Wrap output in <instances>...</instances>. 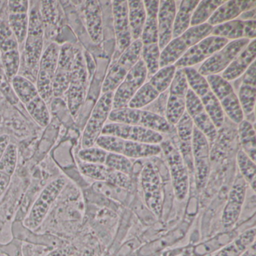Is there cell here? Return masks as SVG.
Instances as JSON below:
<instances>
[{
	"label": "cell",
	"mask_w": 256,
	"mask_h": 256,
	"mask_svg": "<svg viewBox=\"0 0 256 256\" xmlns=\"http://www.w3.org/2000/svg\"><path fill=\"white\" fill-rule=\"evenodd\" d=\"M160 1H144L146 10V22L142 31L140 41L142 43V58L148 70L150 79L160 70V50L158 47V14Z\"/></svg>",
	"instance_id": "6da1fadb"
},
{
	"label": "cell",
	"mask_w": 256,
	"mask_h": 256,
	"mask_svg": "<svg viewBox=\"0 0 256 256\" xmlns=\"http://www.w3.org/2000/svg\"><path fill=\"white\" fill-rule=\"evenodd\" d=\"M108 120L112 122L138 126L156 132L160 134H168L173 131V126L170 125L164 116L143 109H115L110 112Z\"/></svg>",
	"instance_id": "7a4b0ae2"
},
{
	"label": "cell",
	"mask_w": 256,
	"mask_h": 256,
	"mask_svg": "<svg viewBox=\"0 0 256 256\" xmlns=\"http://www.w3.org/2000/svg\"><path fill=\"white\" fill-rule=\"evenodd\" d=\"M188 86L197 96L209 115L217 130L222 126L224 122V114L215 94L212 92L206 78L198 72L193 67L182 68Z\"/></svg>",
	"instance_id": "3957f363"
},
{
	"label": "cell",
	"mask_w": 256,
	"mask_h": 256,
	"mask_svg": "<svg viewBox=\"0 0 256 256\" xmlns=\"http://www.w3.org/2000/svg\"><path fill=\"white\" fill-rule=\"evenodd\" d=\"M212 28L208 23L191 26L182 35L172 40L160 54V68L174 65L188 49L210 36Z\"/></svg>",
	"instance_id": "277c9868"
},
{
	"label": "cell",
	"mask_w": 256,
	"mask_h": 256,
	"mask_svg": "<svg viewBox=\"0 0 256 256\" xmlns=\"http://www.w3.org/2000/svg\"><path fill=\"white\" fill-rule=\"evenodd\" d=\"M160 145L170 172L175 196L178 200H184L190 191L188 168L179 150L170 140H164Z\"/></svg>",
	"instance_id": "5b68a950"
},
{
	"label": "cell",
	"mask_w": 256,
	"mask_h": 256,
	"mask_svg": "<svg viewBox=\"0 0 256 256\" xmlns=\"http://www.w3.org/2000/svg\"><path fill=\"white\" fill-rule=\"evenodd\" d=\"M144 202L156 216H162L164 203L162 181L158 168L149 162L144 166L139 176Z\"/></svg>",
	"instance_id": "8992f818"
},
{
	"label": "cell",
	"mask_w": 256,
	"mask_h": 256,
	"mask_svg": "<svg viewBox=\"0 0 256 256\" xmlns=\"http://www.w3.org/2000/svg\"><path fill=\"white\" fill-rule=\"evenodd\" d=\"M176 70L174 65L160 68L136 92L128 103V108L142 109L156 100L160 94L166 92L170 88Z\"/></svg>",
	"instance_id": "52a82bcc"
},
{
	"label": "cell",
	"mask_w": 256,
	"mask_h": 256,
	"mask_svg": "<svg viewBox=\"0 0 256 256\" xmlns=\"http://www.w3.org/2000/svg\"><path fill=\"white\" fill-rule=\"evenodd\" d=\"M96 144L108 152L120 154L128 158H150L162 152L160 144L138 143L110 136H100Z\"/></svg>",
	"instance_id": "ba28073f"
},
{
	"label": "cell",
	"mask_w": 256,
	"mask_h": 256,
	"mask_svg": "<svg viewBox=\"0 0 256 256\" xmlns=\"http://www.w3.org/2000/svg\"><path fill=\"white\" fill-rule=\"evenodd\" d=\"M66 184V180L65 178H58L46 186L24 221V224L26 228L34 230L41 226L50 206L56 200Z\"/></svg>",
	"instance_id": "9c48e42d"
},
{
	"label": "cell",
	"mask_w": 256,
	"mask_h": 256,
	"mask_svg": "<svg viewBox=\"0 0 256 256\" xmlns=\"http://www.w3.org/2000/svg\"><path fill=\"white\" fill-rule=\"evenodd\" d=\"M142 43L140 40L133 41L128 48L121 54L116 64L110 68L103 82L102 92H114L130 70L140 59Z\"/></svg>",
	"instance_id": "30bf717a"
},
{
	"label": "cell",
	"mask_w": 256,
	"mask_h": 256,
	"mask_svg": "<svg viewBox=\"0 0 256 256\" xmlns=\"http://www.w3.org/2000/svg\"><path fill=\"white\" fill-rule=\"evenodd\" d=\"M205 78L218 100L224 114L238 125L242 122L244 120V112L240 104L238 95L230 82L223 79L220 74Z\"/></svg>",
	"instance_id": "8fae6325"
},
{
	"label": "cell",
	"mask_w": 256,
	"mask_h": 256,
	"mask_svg": "<svg viewBox=\"0 0 256 256\" xmlns=\"http://www.w3.org/2000/svg\"><path fill=\"white\" fill-rule=\"evenodd\" d=\"M113 96V92H106L97 102L84 130L82 148L94 146L97 139L101 136L103 127L112 110Z\"/></svg>",
	"instance_id": "7c38bea8"
},
{
	"label": "cell",
	"mask_w": 256,
	"mask_h": 256,
	"mask_svg": "<svg viewBox=\"0 0 256 256\" xmlns=\"http://www.w3.org/2000/svg\"><path fill=\"white\" fill-rule=\"evenodd\" d=\"M60 48L56 43H52L42 53L40 59L37 77L38 96L48 103L53 96V82L58 70Z\"/></svg>",
	"instance_id": "4fadbf2b"
},
{
	"label": "cell",
	"mask_w": 256,
	"mask_h": 256,
	"mask_svg": "<svg viewBox=\"0 0 256 256\" xmlns=\"http://www.w3.org/2000/svg\"><path fill=\"white\" fill-rule=\"evenodd\" d=\"M148 79V70L142 58L130 70L114 92L112 110L128 107V103Z\"/></svg>",
	"instance_id": "5bb4252c"
},
{
	"label": "cell",
	"mask_w": 256,
	"mask_h": 256,
	"mask_svg": "<svg viewBox=\"0 0 256 256\" xmlns=\"http://www.w3.org/2000/svg\"><path fill=\"white\" fill-rule=\"evenodd\" d=\"M188 82L182 68H178L169 88V96L166 106V119L175 126L186 112V101Z\"/></svg>",
	"instance_id": "9a60e30c"
},
{
	"label": "cell",
	"mask_w": 256,
	"mask_h": 256,
	"mask_svg": "<svg viewBox=\"0 0 256 256\" xmlns=\"http://www.w3.org/2000/svg\"><path fill=\"white\" fill-rule=\"evenodd\" d=\"M251 40L247 38L234 40L228 43L216 53L208 58L197 70L204 77L223 72L232 61L248 46Z\"/></svg>",
	"instance_id": "2e32d148"
},
{
	"label": "cell",
	"mask_w": 256,
	"mask_h": 256,
	"mask_svg": "<svg viewBox=\"0 0 256 256\" xmlns=\"http://www.w3.org/2000/svg\"><path fill=\"white\" fill-rule=\"evenodd\" d=\"M228 42L226 38L209 36L188 49L174 65L178 70L202 64Z\"/></svg>",
	"instance_id": "e0dca14e"
},
{
	"label": "cell",
	"mask_w": 256,
	"mask_h": 256,
	"mask_svg": "<svg viewBox=\"0 0 256 256\" xmlns=\"http://www.w3.org/2000/svg\"><path fill=\"white\" fill-rule=\"evenodd\" d=\"M101 134L150 144H160L164 140L162 134L138 126L118 122L106 124Z\"/></svg>",
	"instance_id": "ac0fdd59"
},
{
	"label": "cell",
	"mask_w": 256,
	"mask_h": 256,
	"mask_svg": "<svg viewBox=\"0 0 256 256\" xmlns=\"http://www.w3.org/2000/svg\"><path fill=\"white\" fill-rule=\"evenodd\" d=\"M192 158L196 186L202 190L208 182L210 170V144L204 134L194 126L192 134Z\"/></svg>",
	"instance_id": "d6986e66"
},
{
	"label": "cell",
	"mask_w": 256,
	"mask_h": 256,
	"mask_svg": "<svg viewBox=\"0 0 256 256\" xmlns=\"http://www.w3.org/2000/svg\"><path fill=\"white\" fill-rule=\"evenodd\" d=\"M43 22L40 13L34 8L29 17V28L25 43L24 58L26 65L30 68H35L40 62L42 55Z\"/></svg>",
	"instance_id": "ffe728a7"
},
{
	"label": "cell",
	"mask_w": 256,
	"mask_h": 256,
	"mask_svg": "<svg viewBox=\"0 0 256 256\" xmlns=\"http://www.w3.org/2000/svg\"><path fill=\"white\" fill-rule=\"evenodd\" d=\"M186 112L191 118L194 126L204 134L208 142H214L217 137V128L200 100L190 88L187 91Z\"/></svg>",
	"instance_id": "44dd1931"
},
{
	"label": "cell",
	"mask_w": 256,
	"mask_h": 256,
	"mask_svg": "<svg viewBox=\"0 0 256 256\" xmlns=\"http://www.w3.org/2000/svg\"><path fill=\"white\" fill-rule=\"evenodd\" d=\"M246 188L247 184L242 176L238 178L232 185L222 215V223L224 229L232 228L238 222L245 200Z\"/></svg>",
	"instance_id": "7402d4cb"
},
{
	"label": "cell",
	"mask_w": 256,
	"mask_h": 256,
	"mask_svg": "<svg viewBox=\"0 0 256 256\" xmlns=\"http://www.w3.org/2000/svg\"><path fill=\"white\" fill-rule=\"evenodd\" d=\"M112 4L116 48L120 54H122L132 42L128 22V2L116 0Z\"/></svg>",
	"instance_id": "603a6c76"
},
{
	"label": "cell",
	"mask_w": 256,
	"mask_h": 256,
	"mask_svg": "<svg viewBox=\"0 0 256 256\" xmlns=\"http://www.w3.org/2000/svg\"><path fill=\"white\" fill-rule=\"evenodd\" d=\"M210 35L221 37L228 41H234L242 38L256 40V20H242L234 19L214 26Z\"/></svg>",
	"instance_id": "cb8c5ba5"
},
{
	"label": "cell",
	"mask_w": 256,
	"mask_h": 256,
	"mask_svg": "<svg viewBox=\"0 0 256 256\" xmlns=\"http://www.w3.org/2000/svg\"><path fill=\"white\" fill-rule=\"evenodd\" d=\"M176 12V4L174 0L160 1L158 20V47L162 50L172 40L174 22Z\"/></svg>",
	"instance_id": "d4e9b609"
},
{
	"label": "cell",
	"mask_w": 256,
	"mask_h": 256,
	"mask_svg": "<svg viewBox=\"0 0 256 256\" xmlns=\"http://www.w3.org/2000/svg\"><path fill=\"white\" fill-rule=\"evenodd\" d=\"M176 127L180 152L190 174H194L192 158V134L194 124L186 112L184 114Z\"/></svg>",
	"instance_id": "484cf974"
},
{
	"label": "cell",
	"mask_w": 256,
	"mask_h": 256,
	"mask_svg": "<svg viewBox=\"0 0 256 256\" xmlns=\"http://www.w3.org/2000/svg\"><path fill=\"white\" fill-rule=\"evenodd\" d=\"M238 97L244 116L253 114L256 98V62H253L242 74Z\"/></svg>",
	"instance_id": "4316f807"
},
{
	"label": "cell",
	"mask_w": 256,
	"mask_h": 256,
	"mask_svg": "<svg viewBox=\"0 0 256 256\" xmlns=\"http://www.w3.org/2000/svg\"><path fill=\"white\" fill-rule=\"evenodd\" d=\"M256 1H226L208 20L212 26L234 20L242 13L256 8Z\"/></svg>",
	"instance_id": "83f0119b"
},
{
	"label": "cell",
	"mask_w": 256,
	"mask_h": 256,
	"mask_svg": "<svg viewBox=\"0 0 256 256\" xmlns=\"http://www.w3.org/2000/svg\"><path fill=\"white\" fill-rule=\"evenodd\" d=\"M256 56V40H253L222 72L221 77L229 82L236 80L242 76L251 64L254 62Z\"/></svg>",
	"instance_id": "f1b7e54d"
},
{
	"label": "cell",
	"mask_w": 256,
	"mask_h": 256,
	"mask_svg": "<svg viewBox=\"0 0 256 256\" xmlns=\"http://www.w3.org/2000/svg\"><path fill=\"white\" fill-rule=\"evenodd\" d=\"M84 10L86 30L91 40L98 44L102 40V20L101 8L97 1H88Z\"/></svg>",
	"instance_id": "f546056e"
},
{
	"label": "cell",
	"mask_w": 256,
	"mask_h": 256,
	"mask_svg": "<svg viewBox=\"0 0 256 256\" xmlns=\"http://www.w3.org/2000/svg\"><path fill=\"white\" fill-rule=\"evenodd\" d=\"M256 240V228L248 229L222 247L212 256H241Z\"/></svg>",
	"instance_id": "4dcf8cb0"
},
{
	"label": "cell",
	"mask_w": 256,
	"mask_h": 256,
	"mask_svg": "<svg viewBox=\"0 0 256 256\" xmlns=\"http://www.w3.org/2000/svg\"><path fill=\"white\" fill-rule=\"evenodd\" d=\"M128 2V17L130 22L132 40H140L144 26L146 22V10L144 1H127Z\"/></svg>",
	"instance_id": "1f68e13d"
},
{
	"label": "cell",
	"mask_w": 256,
	"mask_h": 256,
	"mask_svg": "<svg viewBox=\"0 0 256 256\" xmlns=\"http://www.w3.org/2000/svg\"><path fill=\"white\" fill-rule=\"evenodd\" d=\"M198 2V0L181 1L174 22L172 40L178 38L190 28L192 16Z\"/></svg>",
	"instance_id": "d6a6232c"
},
{
	"label": "cell",
	"mask_w": 256,
	"mask_h": 256,
	"mask_svg": "<svg viewBox=\"0 0 256 256\" xmlns=\"http://www.w3.org/2000/svg\"><path fill=\"white\" fill-rule=\"evenodd\" d=\"M238 133L242 150L256 162V131L252 124L247 120H244L238 124Z\"/></svg>",
	"instance_id": "836d02e7"
},
{
	"label": "cell",
	"mask_w": 256,
	"mask_h": 256,
	"mask_svg": "<svg viewBox=\"0 0 256 256\" xmlns=\"http://www.w3.org/2000/svg\"><path fill=\"white\" fill-rule=\"evenodd\" d=\"M10 82L14 95L24 104H28L38 96L36 86L23 76H16Z\"/></svg>",
	"instance_id": "e575fe53"
},
{
	"label": "cell",
	"mask_w": 256,
	"mask_h": 256,
	"mask_svg": "<svg viewBox=\"0 0 256 256\" xmlns=\"http://www.w3.org/2000/svg\"><path fill=\"white\" fill-rule=\"evenodd\" d=\"M224 2L226 1H220V0L199 1L192 16L190 28L208 23V20L210 18L216 10Z\"/></svg>",
	"instance_id": "d590c367"
},
{
	"label": "cell",
	"mask_w": 256,
	"mask_h": 256,
	"mask_svg": "<svg viewBox=\"0 0 256 256\" xmlns=\"http://www.w3.org/2000/svg\"><path fill=\"white\" fill-rule=\"evenodd\" d=\"M26 106V110L31 118L40 126L46 127L50 122V116L47 103L40 96L31 100Z\"/></svg>",
	"instance_id": "8d00e7d4"
},
{
	"label": "cell",
	"mask_w": 256,
	"mask_h": 256,
	"mask_svg": "<svg viewBox=\"0 0 256 256\" xmlns=\"http://www.w3.org/2000/svg\"><path fill=\"white\" fill-rule=\"evenodd\" d=\"M238 168L242 179L247 185H250L253 191H256V162L252 160L242 150L236 155Z\"/></svg>",
	"instance_id": "74e56055"
},
{
	"label": "cell",
	"mask_w": 256,
	"mask_h": 256,
	"mask_svg": "<svg viewBox=\"0 0 256 256\" xmlns=\"http://www.w3.org/2000/svg\"><path fill=\"white\" fill-rule=\"evenodd\" d=\"M8 24L18 44H23L26 40L29 28L28 13H10Z\"/></svg>",
	"instance_id": "f35d334b"
},
{
	"label": "cell",
	"mask_w": 256,
	"mask_h": 256,
	"mask_svg": "<svg viewBox=\"0 0 256 256\" xmlns=\"http://www.w3.org/2000/svg\"><path fill=\"white\" fill-rule=\"evenodd\" d=\"M0 62L7 79L11 82L18 76L20 64L18 49L0 53Z\"/></svg>",
	"instance_id": "ab89813d"
},
{
	"label": "cell",
	"mask_w": 256,
	"mask_h": 256,
	"mask_svg": "<svg viewBox=\"0 0 256 256\" xmlns=\"http://www.w3.org/2000/svg\"><path fill=\"white\" fill-rule=\"evenodd\" d=\"M79 168L82 174L98 182H107L113 170L104 164H92L82 162L79 164Z\"/></svg>",
	"instance_id": "60d3db41"
},
{
	"label": "cell",
	"mask_w": 256,
	"mask_h": 256,
	"mask_svg": "<svg viewBox=\"0 0 256 256\" xmlns=\"http://www.w3.org/2000/svg\"><path fill=\"white\" fill-rule=\"evenodd\" d=\"M104 166L115 172H121L130 176L133 170V164L130 158L114 152H108Z\"/></svg>",
	"instance_id": "b9f144b4"
},
{
	"label": "cell",
	"mask_w": 256,
	"mask_h": 256,
	"mask_svg": "<svg viewBox=\"0 0 256 256\" xmlns=\"http://www.w3.org/2000/svg\"><path fill=\"white\" fill-rule=\"evenodd\" d=\"M18 163V148L14 144L10 143L0 160V172L12 178Z\"/></svg>",
	"instance_id": "7bdbcfd3"
},
{
	"label": "cell",
	"mask_w": 256,
	"mask_h": 256,
	"mask_svg": "<svg viewBox=\"0 0 256 256\" xmlns=\"http://www.w3.org/2000/svg\"><path fill=\"white\" fill-rule=\"evenodd\" d=\"M18 42L6 22L0 23V53L18 49Z\"/></svg>",
	"instance_id": "ee69618b"
},
{
	"label": "cell",
	"mask_w": 256,
	"mask_h": 256,
	"mask_svg": "<svg viewBox=\"0 0 256 256\" xmlns=\"http://www.w3.org/2000/svg\"><path fill=\"white\" fill-rule=\"evenodd\" d=\"M108 152L98 146L82 148L78 152V157L82 162L92 164H104Z\"/></svg>",
	"instance_id": "f6af8a7d"
},
{
	"label": "cell",
	"mask_w": 256,
	"mask_h": 256,
	"mask_svg": "<svg viewBox=\"0 0 256 256\" xmlns=\"http://www.w3.org/2000/svg\"><path fill=\"white\" fill-rule=\"evenodd\" d=\"M72 80L71 72L58 68L53 82V96H61L70 88Z\"/></svg>",
	"instance_id": "bcb514c9"
},
{
	"label": "cell",
	"mask_w": 256,
	"mask_h": 256,
	"mask_svg": "<svg viewBox=\"0 0 256 256\" xmlns=\"http://www.w3.org/2000/svg\"><path fill=\"white\" fill-rule=\"evenodd\" d=\"M106 184L124 190H128L132 188V180L130 176L121 172L113 170L110 174V178Z\"/></svg>",
	"instance_id": "7dc6e473"
},
{
	"label": "cell",
	"mask_w": 256,
	"mask_h": 256,
	"mask_svg": "<svg viewBox=\"0 0 256 256\" xmlns=\"http://www.w3.org/2000/svg\"><path fill=\"white\" fill-rule=\"evenodd\" d=\"M10 13H28L29 10V2L24 0L20 1H10L8 2Z\"/></svg>",
	"instance_id": "c3c4849f"
},
{
	"label": "cell",
	"mask_w": 256,
	"mask_h": 256,
	"mask_svg": "<svg viewBox=\"0 0 256 256\" xmlns=\"http://www.w3.org/2000/svg\"><path fill=\"white\" fill-rule=\"evenodd\" d=\"M12 176L0 172V197L6 192L11 182Z\"/></svg>",
	"instance_id": "681fc988"
},
{
	"label": "cell",
	"mask_w": 256,
	"mask_h": 256,
	"mask_svg": "<svg viewBox=\"0 0 256 256\" xmlns=\"http://www.w3.org/2000/svg\"><path fill=\"white\" fill-rule=\"evenodd\" d=\"M72 256V248L71 247H64V248H56L44 256Z\"/></svg>",
	"instance_id": "f907efd6"
},
{
	"label": "cell",
	"mask_w": 256,
	"mask_h": 256,
	"mask_svg": "<svg viewBox=\"0 0 256 256\" xmlns=\"http://www.w3.org/2000/svg\"><path fill=\"white\" fill-rule=\"evenodd\" d=\"M10 144V138L8 134H2L0 136V160L2 154L5 152L6 149Z\"/></svg>",
	"instance_id": "816d5d0a"
},
{
	"label": "cell",
	"mask_w": 256,
	"mask_h": 256,
	"mask_svg": "<svg viewBox=\"0 0 256 256\" xmlns=\"http://www.w3.org/2000/svg\"><path fill=\"white\" fill-rule=\"evenodd\" d=\"M256 8H253V10H248V11L242 13V14L239 16L238 19L242 20H256Z\"/></svg>",
	"instance_id": "f5cc1de1"
},
{
	"label": "cell",
	"mask_w": 256,
	"mask_h": 256,
	"mask_svg": "<svg viewBox=\"0 0 256 256\" xmlns=\"http://www.w3.org/2000/svg\"><path fill=\"white\" fill-rule=\"evenodd\" d=\"M241 256H256V245L253 244Z\"/></svg>",
	"instance_id": "db71d44e"
},
{
	"label": "cell",
	"mask_w": 256,
	"mask_h": 256,
	"mask_svg": "<svg viewBox=\"0 0 256 256\" xmlns=\"http://www.w3.org/2000/svg\"><path fill=\"white\" fill-rule=\"evenodd\" d=\"M1 122H2V116L0 115V124H1Z\"/></svg>",
	"instance_id": "11a10c76"
}]
</instances>
